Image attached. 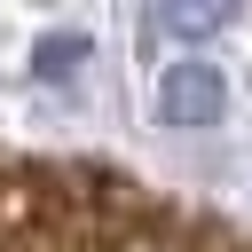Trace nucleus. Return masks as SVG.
Instances as JSON below:
<instances>
[{"instance_id": "nucleus-1", "label": "nucleus", "mask_w": 252, "mask_h": 252, "mask_svg": "<svg viewBox=\"0 0 252 252\" xmlns=\"http://www.w3.org/2000/svg\"><path fill=\"white\" fill-rule=\"evenodd\" d=\"M150 110H158V126H173V134H189V126H213V118L228 110V79H220V63H205V55H181V63H165V71H158V94H150Z\"/></svg>"}, {"instance_id": "nucleus-2", "label": "nucleus", "mask_w": 252, "mask_h": 252, "mask_svg": "<svg viewBox=\"0 0 252 252\" xmlns=\"http://www.w3.org/2000/svg\"><path fill=\"white\" fill-rule=\"evenodd\" d=\"M244 0H142V24L158 39H213L220 24H236Z\"/></svg>"}, {"instance_id": "nucleus-3", "label": "nucleus", "mask_w": 252, "mask_h": 252, "mask_svg": "<svg viewBox=\"0 0 252 252\" xmlns=\"http://www.w3.org/2000/svg\"><path fill=\"white\" fill-rule=\"evenodd\" d=\"M79 63H87V32H47L32 47V79H71Z\"/></svg>"}]
</instances>
